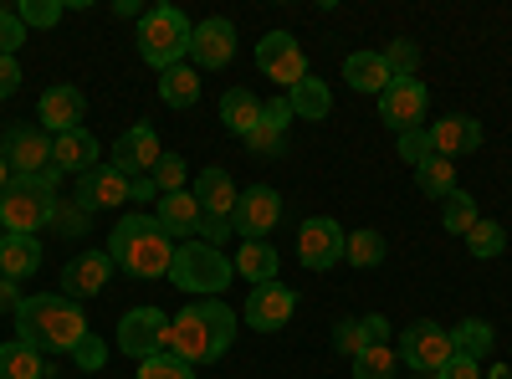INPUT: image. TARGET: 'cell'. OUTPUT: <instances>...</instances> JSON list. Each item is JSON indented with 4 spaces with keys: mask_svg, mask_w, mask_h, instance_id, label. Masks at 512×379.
<instances>
[{
    "mask_svg": "<svg viewBox=\"0 0 512 379\" xmlns=\"http://www.w3.org/2000/svg\"><path fill=\"white\" fill-rule=\"evenodd\" d=\"M231 344H236V313L221 298H205V303L169 318L164 354H175V359H185L195 369V364H216Z\"/></svg>",
    "mask_w": 512,
    "mask_h": 379,
    "instance_id": "cell-1",
    "label": "cell"
},
{
    "mask_svg": "<svg viewBox=\"0 0 512 379\" xmlns=\"http://www.w3.org/2000/svg\"><path fill=\"white\" fill-rule=\"evenodd\" d=\"M88 318H82V308L72 298H52V292H36V298H21L16 308V339L41 349L47 359L57 354H72L82 339H88Z\"/></svg>",
    "mask_w": 512,
    "mask_h": 379,
    "instance_id": "cell-2",
    "label": "cell"
},
{
    "mask_svg": "<svg viewBox=\"0 0 512 379\" xmlns=\"http://www.w3.org/2000/svg\"><path fill=\"white\" fill-rule=\"evenodd\" d=\"M103 251L113 257L118 272L144 277V282H149V277H169V267H175V241L159 231L154 216H139V210L113 226V236H108Z\"/></svg>",
    "mask_w": 512,
    "mask_h": 379,
    "instance_id": "cell-3",
    "label": "cell"
},
{
    "mask_svg": "<svg viewBox=\"0 0 512 379\" xmlns=\"http://www.w3.org/2000/svg\"><path fill=\"white\" fill-rule=\"evenodd\" d=\"M57 180H62L57 164L47 175H11V185L0 190V231L36 236L41 226H52L57 221Z\"/></svg>",
    "mask_w": 512,
    "mask_h": 379,
    "instance_id": "cell-4",
    "label": "cell"
},
{
    "mask_svg": "<svg viewBox=\"0 0 512 379\" xmlns=\"http://www.w3.org/2000/svg\"><path fill=\"white\" fill-rule=\"evenodd\" d=\"M190 36H195V21L180 6H149L139 16V57L154 72H169L190 57Z\"/></svg>",
    "mask_w": 512,
    "mask_h": 379,
    "instance_id": "cell-5",
    "label": "cell"
},
{
    "mask_svg": "<svg viewBox=\"0 0 512 379\" xmlns=\"http://www.w3.org/2000/svg\"><path fill=\"white\" fill-rule=\"evenodd\" d=\"M236 267L226 251L205 246V241H185L175 246V267H169V282H175L180 292H195V298H221V292L231 287Z\"/></svg>",
    "mask_w": 512,
    "mask_h": 379,
    "instance_id": "cell-6",
    "label": "cell"
},
{
    "mask_svg": "<svg viewBox=\"0 0 512 379\" xmlns=\"http://www.w3.org/2000/svg\"><path fill=\"white\" fill-rule=\"evenodd\" d=\"M400 364L405 369H420V374H436V369H446L451 364V354H456V344H451V328H441V323H431V318H415L405 333H400Z\"/></svg>",
    "mask_w": 512,
    "mask_h": 379,
    "instance_id": "cell-7",
    "label": "cell"
},
{
    "mask_svg": "<svg viewBox=\"0 0 512 379\" xmlns=\"http://www.w3.org/2000/svg\"><path fill=\"white\" fill-rule=\"evenodd\" d=\"M0 159L11 164V175H47L52 170V134L41 123H6Z\"/></svg>",
    "mask_w": 512,
    "mask_h": 379,
    "instance_id": "cell-8",
    "label": "cell"
},
{
    "mask_svg": "<svg viewBox=\"0 0 512 379\" xmlns=\"http://www.w3.org/2000/svg\"><path fill=\"white\" fill-rule=\"evenodd\" d=\"M164 339H169V313H159V308H128L118 318V349L128 359L144 364V359L164 354Z\"/></svg>",
    "mask_w": 512,
    "mask_h": 379,
    "instance_id": "cell-9",
    "label": "cell"
},
{
    "mask_svg": "<svg viewBox=\"0 0 512 379\" xmlns=\"http://www.w3.org/2000/svg\"><path fill=\"white\" fill-rule=\"evenodd\" d=\"M256 67H262L282 93H292L297 82L308 77V57H303V47H297V36H287V31H267L262 41H256Z\"/></svg>",
    "mask_w": 512,
    "mask_h": 379,
    "instance_id": "cell-10",
    "label": "cell"
},
{
    "mask_svg": "<svg viewBox=\"0 0 512 379\" xmlns=\"http://www.w3.org/2000/svg\"><path fill=\"white\" fill-rule=\"evenodd\" d=\"M277 221H282V195H277L272 185L241 190V200H236V210H231V231H236L241 241H267Z\"/></svg>",
    "mask_w": 512,
    "mask_h": 379,
    "instance_id": "cell-11",
    "label": "cell"
},
{
    "mask_svg": "<svg viewBox=\"0 0 512 379\" xmlns=\"http://www.w3.org/2000/svg\"><path fill=\"white\" fill-rule=\"evenodd\" d=\"M425 108H431V93H425L420 77H395L390 88L379 93V118L390 123L395 134H410L425 123Z\"/></svg>",
    "mask_w": 512,
    "mask_h": 379,
    "instance_id": "cell-12",
    "label": "cell"
},
{
    "mask_svg": "<svg viewBox=\"0 0 512 379\" xmlns=\"http://www.w3.org/2000/svg\"><path fill=\"white\" fill-rule=\"evenodd\" d=\"M344 226L338 221H328V216H313V221H303L297 226V262H303L308 272H328V267H338V257H344Z\"/></svg>",
    "mask_w": 512,
    "mask_h": 379,
    "instance_id": "cell-13",
    "label": "cell"
},
{
    "mask_svg": "<svg viewBox=\"0 0 512 379\" xmlns=\"http://www.w3.org/2000/svg\"><path fill=\"white\" fill-rule=\"evenodd\" d=\"M159 154H164L159 149V134L149 129V123H134V129H123L118 144H113V170L123 180H144V175H154Z\"/></svg>",
    "mask_w": 512,
    "mask_h": 379,
    "instance_id": "cell-14",
    "label": "cell"
},
{
    "mask_svg": "<svg viewBox=\"0 0 512 379\" xmlns=\"http://www.w3.org/2000/svg\"><path fill=\"white\" fill-rule=\"evenodd\" d=\"M292 313H297V292L282 287V282L251 287V298H246V308H241V318H246L256 333H277V328H287Z\"/></svg>",
    "mask_w": 512,
    "mask_h": 379,
    "instance_id": "cell-15",
    "label": "cell"
},
{
    "mask_svg": "<svg viewBox=\"0 0 512 379\" xmlns=\"http://www.w3.org/2000/svg\"><path fill=\"white\" fill-rule=\"evenodd\" d=\"M134 200V185H128L113 164H98V170H88L77 180V210L82 216H98V210H118Z\"/></svg>",
    "mask_w": 512,
    "mask_h": 379,
    "instance_id": "cell-16",
    "label": "cell"
},
{
    "mask_svg": "<svg viewBox=\"0 0 512 379\" xmlns=\"http://www.w3.org/2000/svg\"><path fill=\"white\" fill-rule=\"evenodd\" d=\"M190 57H195V67H205V72H221V67L236 57V26H231L226 16H205V21H195Z\"/></svg>",
    "mask_w": 512,
    "mask_h": 379,
    "instance_id": "cell-17",
    "label": "cell"
},
{
    "mask_svg": "<svg viewBox=\"0 0 512 379\" xmlns=\"http://www.w3.org/2000/svg\"><path fill=\"white\" fill-rule=\"evenodd\" d=\"M113 277V257L108 251H77V257L62 267V298L82 303V298H98Z\"/></svg>",
    "mask_w": 512,
    "mask_h": 379,
    "instance_id": "cell-18",
    "label": "cell"
},
{
    "mask_svg": "<svg viewBox=\"0 0 512 379\" xmlns=\"http://www.w3.org/2000/svg\"><path fill=\"white\" fill-rule=\"evenodd\" d=\"M36 113H41V123H47V134L57 139V134L82 129V113H88V98H82V93L72 88V82H52V88L41 93Z\"/></svg>",
    "mask_w": 512,
    "mask_h": 379,
    "instance_id": "cell-19",
    "label": "cell"
},
{
    "mask_svg": "<svg viewBox=\"0 0 512 379\" xmlns=\"http://www.w3.org/2000/svg\"><path fill=\"white\" fill-rule=\"evenodd\" d=\"M287 129H292V103H287V93H282V98L267 103L262 123H256L241 144H246L256 159H282V154H287Z\"/></svg>",
    "mask_w": 512,
    "mask_h": 379,
    "instance_id": "cell-20",
    "label": "cell"
},
{
    "mask_svg": "<svg viewBox=\"0 0 512 379\" xmlns=\"http://www.w3.org/2000/svg\"><path fill=\"white\" fill-rule=\"evenodd\" d=\"M425 134H431V149H436L441 159H461V154L482 149V123H477V118H466V113H451V118L431 123Z\"/></svg>",
    "mask_w": 512,
    "mask_h": 379,
    "instance_id": "cell-21",
    "label": "cell"
},
{
    "mask_svg": "<svg viewBox=\"0 0 512 379\" xmlns=\"http://www.w3.org/2000/svg\"><path fill=\"white\" fill-rule=\"evenodd\" d=\"M195 205H200V216H221V221H231V210H236V200H241V190H236V180L226 175V170H200L195 175Z\"/></svg>",
    "mask_w": 512,
    "mask_h": 379,
    "instance_id": "cell-22",
    "label": "cell"
},
{
    "mask_svg": "<svg viewBox=\"0 0 512 379\" xmlns=\"http://www.w3.org/2000/svg\"><path fill=\"white\" fill-rule=\"evenodd\" d=\"M154 221H159V231L169 236V241H185V236H195L200 231V205H195V195L190 190H175V195H159V205H154Z\"/></svg>",
    "mask_w": 512,
    "mask_h": 379,
    "instance_id": "cell-23",
    "label": "cell"
},
{
    "mask_svg": "<svg viewBox=\"0 0 512 379\" xmlns=\"http://www.w3.org/2000/svg\"><path fill=\"white\" fill-rule=\"evenodd\" d=\"M52 164L62 175H88V170H98V139L88 134V129H72V134H57L52 139Z\"/></svg>",
    "mask_w": 512,
    "mask_h": 379,
    "instance_id": "cell-24",
    "label": "cell"
},
{
    "mask_svg": "<svg viewBox=\"0 0 512 379\" xmlns=\"http://www.w3.org/2000/svg\"><path fill=\"white\" fill-rule=\"evenodd\" d=\"M36 267H41V241L36 236H16V231L0 236V277L26 282V277H36Z\"/></svg>",
    "mask_w": 512,
    "mask_h": 379,
    "instance_id": "cell-25",
    "label": "cell"
},
{
    "mask_svg": "<svg viewBox=\"0 0 512 379\" xmlns=\"http://www.w3.org/2000/svg\"><path fill=\"white\" fill-rule=\"evenodd\" d=\"M231 267H236L251 287H262V282H277L282 257H277V246H267V241H241L236 257H231Z\"/></svg>",
    "mask_w": 512,
    "mask_h": 379,
    "instance_id": "cell-26",
    "label": "cell"
},
{
    "mask_svg": "<svg viewBox=\"0 0 512 379\" xmlns=\"http://www.w3.org/2000/svg\"><path fill=\"white\" fill-rule=\"evenodd\" d=\"M0 379H52V364L41 349L11 339V344H0Z\"/></svg>",
    "mask_w": 512,
    "mask_h": 379,
    "instance_id": "cell-27",
    "label": "cell"
},
{
    "mask_svg": "<svg viewBox=\"0 0 512 379\" xmlns=\"http://www.w3.org/2000/svg\"><path fill=\"white\" fill-rule=\"evenodd\" d=\"M262 113H267V103L256 98L251 88H231L226 98H221V123L236 134V139H246L256 123H262Z\"/></svg>",
    "mask_w": 512,
    "mask_h": 379,
    "instance_id": "cell-28",
    "label": "cell"
},
{
    "mask_svg": "<svg viewBox=\"0 0 512 379\" xmlns=\"http://www.w3.org/2000/svg\"><path fill=\"white\" fill-rule=\"evenodd\" d=\"M287 103H292V118H303V123H323L328 113H333V93H328V82L323 77H303L297 88L287 93Z\"/></svg>",
    "mask_w": 512,
    "mask_h": 379,
    "instance_id": "cell-29",
    "label": "cell"
},
{
    "mask_svg": "<svg viewBox=\"0 0 512 379\" xmlns=\"http://www.w3.org/2000/svg\"><path fill=\"white\" fill-rule=\"evenodd\" d=\"M344 82L354 93H384L390 88V67H384V57L379 52H349V62H344Z\"/></svg>",
    "mask_w": 512,
    "mask_h": 379,
    "instance_id": "cell-30",
    "label": "cell"
},
{
    "mask_svg": "<svg viewBox=\"0 0 512 379\" xmlns=\"http://www.w3.org/2000/svg\"><path fill=\"white\" fill-rule=\"evenodd\" d=\"M159 98L169 103V108H195L200 103V72L195 67H169V72H159Z\"/></svg>",
    "mask_w": 512,
    "mask_h": 379,
    "instance_id": "cell-31",
    "label": "cell"
},
{
    "mask_svg": "<svg viewBox=\"0 0 512 379\" xmlns=\"http://www.w3.org/2000/svg\"><path fill=\"white\" fill-rule=\"evenodd\" d=\"M415 190H420L425 200H446V195L456 190V159L431 154L425 164H415Z\"/></svg>",
    "mask_w": 512,
    "mask_h": 379,
    "instance_id": "cell-32",
    "label": "cell"
},
{
    "mask_svg": "<svg viewBox=\"0 0 512 379\" xmlns=\"http://www.w3.org/2000/svg\"><path fill=\"white\" fill-rule=\"evenodd\" d=\"M451 344H456V354H466V359H487L492 354V323L487 318H461L456 328H451Z\"/></svg>",
    "mask_w": 512,
    "mask_h": 379,
    "instance_id": "cell-33",
    "label": "cell"
},
{
    "mask_svg": "<svg viewBox=\"0 0 512 379\" xmlns=\"http://www.w3.org/2000/svg\"><path fill=\"white\" fill-rule=\"evenodd\" d=\"M441 205H446V210H441V226H446L451 236H466V231H472V226L482 221V210H477V200L466 195V190H451V195H446Z\"/></svg>",
    "mask_w": 512,
    "mask_h": 379,
    "instance_id": "cell-34",
    "label": "cell"
},
{
    "mask_svg": "<svg viewBox=\"0 0 512 379\" xmlns=\"http://www.w3.org/2000/svg\"><path fill=\"white\" fill-rule=\"evenodd\" d=\"M461 241H466V251H472L477 262H492V257H502L507 231H502V221H487V216H482V221H477L472 231H466Z\"/></svg>",
    "mask_w": 512,
    "mask_h": 379,
    "instance_id": "cell-35",
    "label": "cell"
},
{
    "mask_svg": "<svg viewBox=\"0 0 512 379\" xmlns=\"http://www.w3.org/2000/svg\"><path fill=\"white\" fill-rule=\"evenodd\" d=\"M344 262L349 267H379L384 262V236L379 231H349L344 236Z\"/></svg>",
    "mask_w": 512,
    "mask_h": 379,
    "instance_id": "cell-36",
    "label": "cell"
},
{
    "mask_svg": "<svg viewBox=\"0 0 512 379\" xmlns=\"http://www.w3.org/2000/svg\"><path fill=\"white\" fill-rule=\"evenodd\" d=\"M395 369H400V354L390 344H369L354 359V379H395Z\"/></svg>",
    "mask_w": 512,
    "mask_h": 379,
    "instance_id": "cell-37",
    "label": "cell"
},
{
    "mask_svg": "<svg viewBox=\"0 0 512 379\" xmlns=\"http://www.w3.org/2000/svg\"><path fill=\"white\" fill-rule=\"evenodd\" d=\"M379 57H384V67H390V77H420V47H415V41H405V36L390 41Z\"/></svg>",
    "mask_w": 512,
    "mask_h": 379,
    "instance_id": "cell-38",
    "label": "cell"
},
{
    "mask_svg": "<svg viewBox=\"0 0 512 379\" xmlns=\"http://www.w3.org/2000/svg\"><path fill=\"white\" fill-rule=\"evenodd\" d=\"M333 349H338V354H349V359H359V354L369 349L364 318H338V323H333Z\"/></svg>",
    "mask_w": 512,
    "mask_h": 379,
    "instance_id": "cell-39",
    "label": "cell"
},
{
    "mask_svg": "<svg viewBox=\"0 0 512 379\" xmlns=\"http://www.w3.org/2000/svg\"><path fill=\"white\" fill-rule=\"evenodd\" d=\"M185 175H190V170H185V159H180V154H159V164H154V175H149V180H154L159 195H175V190H185Z\"/></svg>",
    "mask_w": 512,
    "mask_h": 379,
    "instance_id": "cell-40",
    "label": "cell"
},
{
    "mask_svg": "<svg viewBox=\"0 0 512 379\" xmlns=\"http://www.w3.org/2000/svg\"><path fill=\"white\" fill-rule=\"evenodd\" d=\"M62 11H67L62 0H21V6H16L21 26H47V31L62 21Z\"/></svg>",
    "mask_w": 512,
    "mask_h": 379,
    "instance_id": "cell-41",
    "label": "cell"
},
{
    "mask_svg": "<svg viewBox=\"0 0 512 379\" xmlns=\"http://www.w3.org/2000/svg\"><path fill=\"white\" fill-rule=\"evenodd\" d=\"M139 379H195V369L175 354H154V359L139 364Z\"/></svg>",
    "mask_w": 512,
    "mask_h": 379,
    "instance_id": "cell-42",
    "label": "cell"
},
{
    "mask_svg": "<svg viewBox=\"0 0 512 379\" xmlns=\"http://www.w3.org/2000/svg\"><path fill=\"white\" fill-rule=\"evenodd\" d=\"M26 47V26L11 6H0V57H16Z\"/></svg>",
    "mask_w": 512,
    "mask_h": 379,
    "instance_id": "cell-43",
    "label": "cell"
},
{
    "mask_svg": "<svg viewBox=\"0 0 512 379\" xmlns=\"http://www.w3.org/2000/svg\"><path fill=\"white\" fill-rule=\"evenodd\" d=\"M400 139V159L405 164H425V159H431L436 149H431V134H425V129H410V134H395Z\"/></svg>",
    "mask_w": 512,
    "mask_h": 379,
    "instance_id": "cell-44",
    "label": "cell"
},
{
    "mask_svg": "<svg viewBox=\"0 0 512 379\" xmlns=\"http://www.w3.org/2000/svg\"><path fill=\"white\" fill-rule=\"evenodd\" d=\"M72 359H77V369H88V374H93V369H103V359H108V344L98 339V333H88V339H82V344L72 349Z\"/></svg>",
    "mask_w": 512,
    "mask_h": 379,
    "instance_id": "cell-45",
    "label": "cell"
},
{
    "mask_svg": "<svg viewBox=\"0 0 512 379\" xmlns=\"http://www.w3.org/2000/svg\"><path fill=\"white\" fill-rule=\"evenodd\" d=\"M431 379H482V364H477V359H466V354H451V364L436 369Z\"/></svg>",
    "mask_w": 512,
    "mask_h": 379,
    "instance_id": "cell-46",
    "label": "cell"
},
{
    "mask_svg": "<svg viewBox=\"0 0 512 379\" xmlns=\"http://www.w3.org/2000/svg\"><path fill=\"white\" fill-rule=\"evenodd\" d=\"M231 236H236V231H231V221H221V216H205V221H200V241H205V246L221 251Z\"/></svg>",
    "mask_w": 512,
    "mask_h": 379,
    "instance_id": "cell-47",
    "label": "cell"
},
{
    "mask_svg": "<svg viewBox=\"0 0 512 379\" xmlns=\"http://www.w3.org/2000/svg\"><path fill=\"white\" fill-rule=\"evenodd\" d=\"M21 88V62L16 57H0V98H11Z\"/></svg>",
    "mask_w": 512,
    "mask_h": 379,
    "instance_id": "cell-48",
    "label": "cell"
},
{
    "mask_svg": "<svg viewBox=\"0 0 512 379\" xmlns=\"http://www.w3.org/2000/svg\"><path fill=\"white\" fill-rule=\"evenodd\" d=\"M364 333H369V344H384V339H390V318L369 313V318H364Z\"/></svg>",
    "mask_w": 512,
    "mask_h": 379,
    "instance_id": "cell-49",
    "label": "cell"
},
{
    "mask_svg": "<svg viewBox=\"0 0 512 379\" xmlns=\"http://www.w3.org/2000/svg\"><path fill=\"white\" fill-rule=\"evenodd\" d=\"M16 308H21V298H16L11 277H0V313H16Z\"/></svg>",
    "mask_w": 512,
    "mask_h": 379,
    "instance_id": "cell-50",
    "label": "cell"
},
{
    "mask_svg": "<svg viewBox=\"0 0 512 379\" xmlns=\"http://www.w3.org/2000/svg\"><path fill=\"white\" fill-rule=\"evenodd\" d=\"M128 185H134V200H154V195H159L149 175H144V180H128Z\"/></svg>",
    "mask_w": 512,
    "mask_h": 379,
    "instance_id": "cell-51",
    "label": "cell"
},
{
    "mask_svg": "<svg viewBox=\"0 0 512 379\" xmlns=\"http://www.w3.org/2000/svg\"><path fill=\"white\" fill-rule=\"evenodd\" d=\"M6 185H11V164H6V159H0V190H6Z\"/></svg>",
    "mask_w": 512,
    "mask_h": 379,
    "instance_id": "cell-52",
    "label": "cell"
},
{
    "mask_svg": "<svg viewBox=\"0 0 512 379\" xmlns=\"http://www.w3.org/2000/svg\"><path fill=\"white\" fill-rule=\"evenodd\" d=\"M492 379H512V374H507V369H502V364H497V369H492Z\"/></svg>",
    "mask_w": 512,
    "mask_h": 379,
    "instance_id": "cell-53",
    "label": "cell"
},
{
    "mask_svg": "<svg viewBox=\"0 0 512 379\" xmlns=\"http://www.w3.org/2000/svg\"><path fill=\"white\" fill-rule=\"evenodd\" d=\"M0 236H6V231H0Z\"/></svg>",
    "mask_w": 512,
    "mask_h": 379,
    "instance_id": "cell-54",
    "label": "cell"
}]
</instances>
